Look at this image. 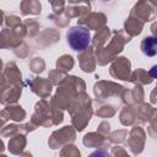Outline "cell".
I'll return each instance as SVG.
<instances>
[{"label": "cell", "mask_w": 157, "mask_h": 157, "mask_svg": "<svg viewBox=\"0 0 157 157\" xmlns=\"http://www.w3.org/2000/svg\"><path fill=\"white\" fill-rule=\"evenodd\" d=\"M140 49L145 56L157 55V37H155V36L145 37L140 44Z\"/></svg>", "instance_id": "2"}, {"label": "cell", "mask_w": 157, "mask_h": 157, "mask_svg": "<svg viewBox=\"0 0 157 157\" xmlns=\"http://www.w3.org/2000/svg\"><path fill=\"white\" fill-rule=\"evenodd\" d=\"M69 47L75 52H83L91 44V33L85 26H74L66 33Z\"/></svg>", "instance_id": "1"}, {"label": "cell", "mask_w": 157, "mask_h": 157, "mask_svg": "<svg viewBox=\"0 0 157 157\" xmlns=\"http://www.w3.org/2000/svg\"><path fill=\"white\" fill-rule=\"evenodd\" d=\"M148 75H150L152 78H156V80H157V65H153V66L150 69Z\"/></svg>", "instance_id": "3"}]
</instances>
